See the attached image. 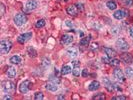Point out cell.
I'll use <instances>...</instances> for the list:
<instances>
[{
  "label": "cell",
  "mask_w": 133,
  "mask_h": 100,
  "mask_svg": "<svg viewBox=\"0 0 133 100\" xmlns=\"http://www.w3.org/2000/svg\"><path fill=\"white\" fill-rule=\"evenodd\" d=\"M12 48V43L8 40H2L0 42V52L1 54H7Z\"/></svg>",
  "instance_id": "obj_1"
},
{
  "label": "cell",
  "mask_w": 133,
  "mask_h": 100,
  "mask_svg": "<svg viewBox=\"0 0 133 100\" xmlns=\"http://www.w3.org/2000/svg\"><path fill=\"white\" fill-rule=\"evenodd\" d=\"M27 22V17L22 13H17L14 16V23L17 26H22Z\"/></svg>",
  "instance_id": "obj_2"
},
{
  "label": "cell",
  "mask_w": 133,
  "mask_h": 100,
  "mask_svg": "<svg viewBox=\"0 0 133 100\" xmlns=\"http://www.w3.org/2000/svg\"><path fill=\"white\" fill-rule=\"evenodd\" d=\"M31 86H32L31 81L30 80H25L20 84V86H19V91H20L22 94H25L31 89Z\"/></svg>",
  "instance_id": "obj_3"
},
{
  "label": "cell",
  "mask_w": 133,
  "mask_h": 100,
  "mask_svg": "<svg viewBox=\"0 0 133 100\" xmlns=\"http://www.w3.org/2000/svg\"><path fill=\"white\" fill-rule=\"evenodd\" d=\"M37 8V2L35 1V0H29V1H27L25 6L23 7V11L28 13L30 11H33L35 10V9Z\"/></svg>",
  "instance_id": "obj_4"
},
{
  "label": "cell",
  "mask_w": 133,
  "mask_h": 100,
  "mask_svg": "<svg viewBox=\"0 0 133 100\" xmlns=\"http://www.w3.org/2000/svg\"><path fill=\"white\" fill-rule=\"evenodd\" d=\"M116 45H117V47L122 50V51H125V50H128L129 48V44L126 42L125 39H123V38H119L117 41H116Z\"/></svg>",
  "instance_id": "obj_5"
},
{
  "label": "cell",
  "mask_w": 133,
  "mask_h": 100,
  "mask_svg": "<svg viewBox=\"0 0 133 100\" xmlns=\"http://www.w3.org/2000/svg\"><path fill=\"white\" fill-rule=\"evenodd\" d=\"M32 37V32H27V33H23L21 35L18 36L17 41L20 43V44H24L26 41H28L30 38Z\"/></svg>",
  "instance_id": "obj_6"
},
{
  "label": "cell",
  "mask_w": 133,
  "mask_h": 100,
  "mask_svg": "<svg viewBox=\"0 0 133 100\" xmlns=\"http://www.w3.org/2000/svg\"><path fill=\"white\" fill-rule=\"evenodd\" d=\"M2 87H3V90L7 93L13 91V90L15 89L14 83L11 82V81H4V82L2 83Z\"/></svg>",
  "instance_id": "obj_7"
},
{
  "label": "cell",
  "mask_w": 133,
  "mask_h": 100,
  "mask_svg": "<svg viewBox=\"0 0 133 100\" xmlns=\"http://www.w3.org/2000/svg\"><path fill=\"white\" fill-rule=\"evenodd\" d=\"M120 58H121V60L123 62L127 63V64H131V63H133V56L131 55L130 53H128V52L122 53L121 55H120Z\"/></svg>",
  "instance_id": "obj_8"
},
{
  "label": "cell",
  "mask_w": 133,
  "mask_h": 100,
  "mask_svg": "<svg viewBox=\"0 0 133 100\" xmlns=\"http://www.w3.org/2000/svg\"><path fill=\"white\" fill-rule=\"evenodd\" d=\"M73 41V36L70 34H64L61 39H60V43L61 45H68Z\"/></svg>",
  "instance_id": "obj_9"
},
{
  "label": "cell",
  "mask_w": 133,
  "mask_h": 100,
  "mask_svg": "<svg viewBox=\"0 0 133 100\" xmlns=\"http://www.w3.org/2000/svg\"><path fill=\"white\" fill-rule=\"evenodd\" d=\"M113 16H114V18H115V19L121 20V19H123L124 17L127 16V11L124 10V9H120V10H117V11L114 12Z\"/></svg>",
  "instance_id": "obj_10"
},
{
  "label": "cell",
  "mask_w": 133,
  "mask_h": 100,
  "mask_svg": "<svg viewBox=\"0 0 133 100\" xmlns=\"http://www.w3.org/2000/svg\"><path fill=\"white\" fill-rule=\"evenodd\" d=\"M113 74H114V77H115L117 80H119V81H125L124 74H123V72L119 68H115V69H114Z\"/></svg>",
  "instance_id": "obj_11"
},
{
  "label": "cell",
  "mask_w": 133,
  "mask_h": 100,
  "mask_svg": "<svg viewBox=\"0 0 133 100\" xmlns=\"http://www.w3.org/2000/svg\"><path fill=\"white\" fill-rule=\"evenodd\" d=\"M77 7H76V5H70L67 7V9H66V12H67V14L71 15V16H76L78 13V10H77Z\"/></svg>",
  "instance_id": "obj_12"
},
{
  "label": "cell",
  "mask_w": 133,
  "mask_h": 100,
  "mask_svg": "<svg viewBox=\"0 0 133 100\" xmlns=\"http://www.w3.org/2000/svg\"><path fill=\"white\" fill-rule=\"evenodd\" d=\"M103 50H104V52L107 54V56H108L109 58H113V57H115V56L117 55V52L114 50V49H112V48L105 47V48H103Z\"/></svg>",
  "instance_id": "obj_13"
},
{
  "label": "cell",
  "mask_w": 133,
  "mask_h": 100,
  "mask_svg": "<svg viewBox=\"0 0 133 100\" xmlns=\"http://www.w3.org/2000/svg\"><path fill=\"white\" fill-rule=\"evenodd\" d=\"M100 87V83L98 82V81H92V82L89 84L88 86V89L90 90V91H95V90H97L98 88Z\"/></svg>",
  "instance_id": "obj_14"
},
{
  "label": "cell",
  "mask_w": 133,
  "mask_h": 100,
  "mask_svg": "<svg viewBox=\"0 0 133 100\" xmlns=\"http://www.w3.org/2000/svg\"><path fill=\"white\" fill-rule=\"evenodd\" d=\"M46 89L49 90V91H52V92H55L57 89H58V86L56 85V83H53V82H49L46 84Z\"/></svg>",
  "instance_id": "obj_15"
},
{
  "label": "cell",
  "mask_w": 133,
  "mask_h": 100,
  "mask_svg": "<svg viewBox=\"0 0 133 100\" xmlns=\"http://www.w3.org/2000/svg\"><path fill=\"white\" fill-rule=\"evenodd\" d=\"M16 68H14V67H12V66H10V67H8L7 68V71H6V74L8 75V77H14L15 75H16Z\"/></svg>",
  "instance_id": "obj_16"
},
{
  "label": "cell",
  "mask_w": 133,
  "mask_h": 100,
  "mask_svg": "<svg viewBox=\"0 0 133 100\" xmlns=\"http://www.w3.org/2000/svg\"><path fill=\"white\" fill-rule=\"evenodd\" d=\"M103 82L105 83V87L107 88L108 91H112V90H114V87H115V86H113V84L110 82L107 78H104L103 79Z\"/></svg>",
  "instance_id": "obj_17"
},
{
  "label": "cell",
  "mask_w": 133,
  "mask_h": 100,
  "mask_svg": "<svg viewBox=\"0 0 133 100\" xmlns=\"http://www.w3.org/2000/svg\"><path fill=\"white\" fill-rule=\"evenodd\" d=\"M71 72H72V68L70 66H68V65H64L62 67V69H61V74L62 75H67V74L71 73Z\"/></svg>",
  "instance_id": "obj_18"
},
{
  "label": "cell",
  "mask_w": 133,
  "mask_h": 100,
  "mask_svg": "<svg viewBox=\"0 0 133 100\" xmlns=\"http://www.w3.org/2000/svg\"><path fill=\"white\" fill-rule=\"evenodd\" d=\"M90 37H91L90 35L83 37V38L80 40V45H81V46H88V44H89V42H90V39H91Z\"/></svg>",
  "instance_id": "obj_19"
},
{
  "label": "cell",
  "mask_w": 133,
  "mask_h": 100,
  "mask_svg": "<svg viewBox=\"0 0 133 100\" xmlns=\"http://www.w3.org/2000/svg\"><path fill=\"white\" fill-rule=\"evenodd\" d=\"M10 62L12 64H19V63L21 62V57L19 55H14L10 58Z\"/></svg>",
  "instance_id": "obj_20"
},
{
  "label": "cell",
  "mask_w": 133,
  "mask_h": 100,
  "mask_svg": "<svg viewBox=\"0 0 133 100\" xmlns=\"http://www.w3.org/2000/svg\"><path fill=\"white\" fill-rule=\"evenodd\" d=\"M27 53L29 54V56L32 57V58H34V57L37 56V51H36L33 47H28V49H27Z\"/></svg>",
  "instance_id": "obj_21"
},
{
  "label": "cell",
  "mask_w": 133,
  "mask_h": 100,
  "mask_svg": "<svg viewBox=\"0 0 133 100\" xmlns=\"http://www.w3.org/2000/svg\"><path fill=\"white\" fill-rule=\"evenodd\" d=\"M67 53H68V55L71 56V57H75V56L78 55V51H77L76 48H69L67 50Z\"/></svg>",
  "instance_id": "obj_22"
},
{
  "label": "cell",
  "mask_w": 133,
  "mask_h": 100,
  "mask_svg": "<svg viewBox=\"0 0 133 100\" xmlns=\"http://www.w3.org/2000/svg\"><path fill=\"white\" fill-rule=\"evenodd\" d=\"M106 6L110 9V10H115L116 7H117V4H116L115 2H114V1H107Z\"/></svg>",
  "instance_id": "obj_23"
},
{
  "label": "cell",
  "mask_w": 133,
  "mask_h": 100,
  "mask_svg": "<svg viewBox=\"0 0 133 100\" xmlns=\"http://www.w3.org/2000/svg\"><path fill=\"white\" fill-rule=\"evenodd\" d=\"M125 74L128 78H133V69L130 67H127L125 69Z\"/></svg>",
  "instance_id": "obj_24"
},
{
  "label": "cell",
  "mask_w": 133,
  "mask_h": 100,
  "mask_svg": "<svg viewBox=\"0 0 133 100\" xmlns=\"http://www.w3.org/2000/svg\"><path fill=\"white\" fill-rule=\"evenodd\" d=\"M45 24H46L45 20H44V19H40V20H38V21L36 22L35 26L37 27V28H42V27H44V26H45Z\"/></svg>",
  "instance_id": "obj_25"
},
{
  "label": "cell",
  "mask_w": 133,
  "mask_h": 100,
  "mask_svg": "<svg viewBox=\"0 0 133 100\" xmlns=\"http://www.w3.org/2000/svg\"><path fill=\"white\" fill-rule=\"evenodd\" d=\"M119 63H120V60L119 59H116V58H112L109 62V64L112 65V66H117L119 65Z\"/></svg>",
  "instance_id": "obj_26"
},
{
  "label": "cell",
  "mask_w": 133,
  "mask_h": 100,
  "mask_svg": "<svg viewBox=\"0 0 133 100\" xmlns=\"http://www.w3.org/2000/svg\"><path fill=\"white\" fill-rule=\"evenodd\" d=\"M93 99L94 100H104V99H105V95H104L103 93H99V94L94 95Z\"/></svg>",
  "instance_id": "obj_27"
},
{
  "label": "cell",
  "mask_w": 133,
  "mask_h": 100,
  "mask_svg": "<svg viewBox=\"0 0 133 100\" xmlns=\"http://www.w3.org/2000/svg\"><path fill=\"white\" fill-rule=\"evenodd\" d=\"M72 74L74 76H79L80 75V69H79V67H74L72 69Z\"/></svg>",
  "instance_id": "obj_28"
},
{
  "label": "cell",
  "mask_w": 133,
  "mask_h": 100,
  "mask_svg": "<svg viewBox=\"0 0 133 100\" xmlns=\"http://www.w3.org/2000/svg\"><path fill=\"white\" fill-rule=\"evenodd\" d=\"M34 98H35L36 100H41V99H43V98H44V95H43V93H42V92H37V93L35 94Z\"/></svg>",
  "instance_id": "obj_29"
},
{
  "label": "cell",
  "mask_w": 133,
  "mask_h": 100,
  "mask_svg": "<svg viewBox=\"0 0 133 100\" xmlns=\"http://www.w3.org/2000/svg\"><path fill=\"white\" fill-rule=\"evenodd\" d=\"M112 99L113 100H125V99H127V97L126 96H123V95H118V96L112 97Z\"/></svg>",
  "instance_id": "obj_30"
},
{
  "label": "cell",
  "mask_w": 133,
  "mask_h": 100,
  "mask_svg": "<svg viewBox=\"0 0 133 100\" xmlns=\"http://www.w3.org/2000/svg\"><path fill=\"white\" fill-rule=\"evenodd\" d=\"M75 5H76V7H77L78 9H80L81 11L84 10V7H83V4H82V3H79V2H78V3H76Z\"/></svg>",
  "instance_id": "obj_31"
},
{
  "label": "cell",
  "mask_w": 133,
  "mask_h": 100,
  "mask_svg": "<svg viewBox=\"0 0 133 100\" xmlns=\"http://www.w3.org/2000/svg\"><path fill=\"white\" fill-rule=\"evenodd\" d=\"M125 5L128 6V7L132 6L133 5V0H125Z\"/></svg>",
  "instance_id": "obj_32"
},
{
  "label": "cell",
  "mask_w": 133,
  "mask_h": 100,
  "mask_svg": "<svg viewBox=\"0 0 133 100\" xmlns=\"http://www.w3.org/2000/svg\"><path fill=\"white\" fill-rule=\"evenodd\" d=\"M88 75H89L88 70H87V69H83V70H82V76H83V77H86V76H88Z\"/></svg>",
  "instance_id": "obj_33"
},
{
  "label": "cell",
  "mask_w": 133,
  "mask_h": 100,
  "mask_svg": "<svg viewBox=\"0 0 133 100\" xmlns=\"http://www.w3.org/2000/svg\"><path fill=\"white\" fill-rule=\"evenodd\" d=\"M72 64H73L74 67H78V66L80 65V62H79L78 60H73V61H72Z\"/></svg>",
  "instance_id": "obj_34"
},
{
  "label": "cell",
  "mask_w": 133,
  "mask_h": 100,
  "mask_svg": "<svg viewBox=\"0 0 133 100\" xmlns=\"http://www.w3.org/2000/svg\"><path fill=\"white\" fill-rule=\"evenodd\" d=\"M102 61H103L104 63H109V62H110V60H109L108 57H102Z\"/></svg>",
  "instance_id": "obj_35"
},
{
  "label": "cell",
  "mask_w": 133,
  "mask_h": 100,
  "mask_svg": "<svg viewBox=\"0 0 133 100\" xmlns=\"http://www.w3.org/2000/svg\"><path fill=\"white\" fill-rule=\"evenodd\" d=\"M65 24L67 25V26H69V27H72V22H71L70 20H66V21H65Z\"/></svg>",
  "instance_id": "obj_36"
},
{
  "label": "cell",
  "mask_w": 133,
  "mask_h": 100,
  "mask_svg": "<svg viewBox=\"0 0 133 100\" xmlns=\"http://www.w3.org/2000/svg\"><path fill=\"white\" fill-rule=\"evenodd\" d=\"M97 47H98V44L97 43H93L91 45V49H95V48H97Z\"/></svg>",
  "instance_id": "obj_37"
},
{
  "label": "cell",
  "mask_w": 133,
  "mask_h": 100,
  "mask_svg": "<svg viewBox=\"0 0 133 100\" xmlns=\"http://www.w3.org/2000/svg\"><path fill=\"white\" fill-rule=\"evenodd\" d=\"M0 7H1V15H3V14H4V11H5L4 5H3V4H1V6H0Z\"/></svg>",
  "instance_id": "obj_38"
},
{
  "label": "cell",
  "mask_w": 133,
  "mask_h": 100,
  "mask_svg": "<svg viewBox=\"0 0 133 100\" xmlns=\"http://www.w3.org/2000/svg\"><path fill=\"white\" fill-rule=\"evenodd\" d=\"M129 33H130V35H131L132 37H133V25L130 27V29H129Z\"/></svg>",
  "instance_id": "obj_39"
},
{
  "label": "cell",
  "mask_w": 133,
  "mask_h": 100,
  "mask_svg": "<svg viewBox=\"0 0 133 100\" xmlns=\"http://www.w3.org/2000/svg\"><path fill=\"white\" fill-rule=\"evenodd\" d=\"M79 35H80V36H83L84 34H83V32H82V31H80V32H79Z\"/></svg>",
  "instance_id": "obj_40"
},
{
  "label": "cell",
  "mask_w": 133,
  "mask_h": 100,
  "mask_svg": "<svg viewBox=\"0 0 133 100\" xmlns=\"http://www.w3.org/2000/svg\"><path fill=\"white\" fill-rule=\"evenodd\" d=\"M58 99H64V96H58Z\"/></svg>",
  "instance_id": "obj_41"
},
{
  "label": "cell",
  "mask_w": 133,
  "mask_h": 100,
  "mask_svg": "<svg viewBox=\"0 0 133 100\" xmlns=\"http://www.w3.org/2000/svg\"><path fill=\"white\" fill-rule=\"evenodd\" d=\"M63 1H65V2H66V1H68V0H63Z\"/></svg>",
  "instance_id": "obj_42"
}]
</instances>
